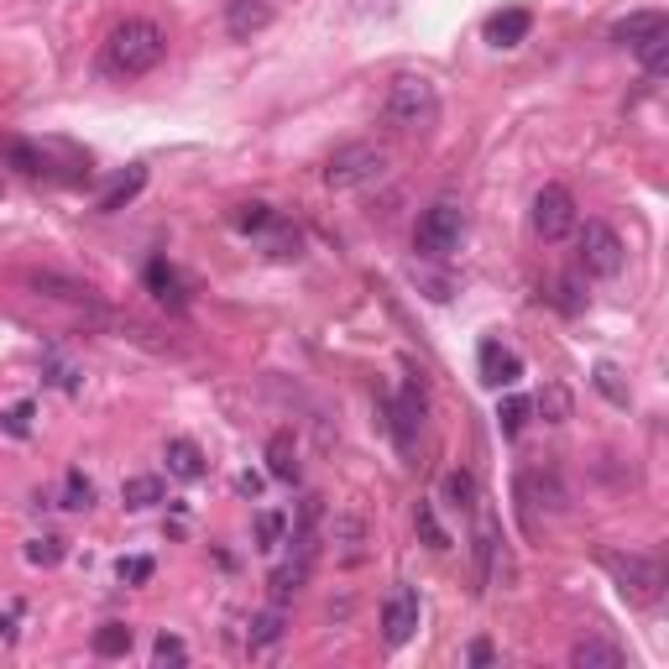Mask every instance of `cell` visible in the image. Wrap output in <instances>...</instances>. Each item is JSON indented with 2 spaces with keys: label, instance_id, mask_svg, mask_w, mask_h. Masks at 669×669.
<instances>
[{
  "label": "cell",
  "instance_id": "6da1fadb",
  "mask_svg": "<svg viewBox=\"0 0 669 669\" xmlns=\"http://www.w3.org/2000/svg\"><path fill=\"white\" fill-rule=\"evenodd\" d=\"M163 58H168V32L147 17H126L105 37L100 69L110 73V79H141V73H153Z\"/></svg>",
  "mask_w": 669,
  "mask_h": 669
},
{
  "label": "cell",
  "instance_id": "7a4b0ae2",
  "mask_svg": "<svg viewBox=\"0 0 669 669\" xmlns=\"http://www.w3.org/2000/svg\"><path fill=\"white\" fill-rule=\"evenodd\" d=\"M382 120L397 137H430L440 126V89L424 73H397L387 85V100H382Z\"/></svg>",
  "mask_w": 669,
  "mask_h": 669
},
{
  "label": "cell",
  "instance_id": "3957f363",
  "mask_svg": "<svg viewBox=\"0 0 669 669\" xmlns=\"http://www.w3.org/2000/svg\"><path fill=\"white\" fill-rule=\"evenodd\" d=\"M382 173H387V147H377V141H345V147H335L325 163V189L335 194H351V189H366V184H377Z\"/></svg>",
  "mask_w": 669,
  "mask_h": 669
},
{
  "label": "cell",
  "instance_id": "277c9868",
  "mask_svg": "<svg viewBox=\"0 0 669 669\" xmlns=\"http://www.w3.org/2000/svg\"><path fill=\"white\" fill-rule=\"evenodd\" d=\"M601 565H607V575L618 581L622 601H633V607H653V601L665 597V565H659L653 554L601 550Z\"/></svg>",
  "mask_w": 669,
  "mask_h": 669
},
{
  "label": "cell",
  "instance_id": "5b68a950",
  "mask_svg": "<svg viewBox=\"0 0 669 669\" xmlns=\"http://www.w3.org/2000/svg\"><path fill=\"white\" fill-rule=\"evenodd\" d=\"M461 236H465V215H461V205L440 199V205H430L424 215H419V225H413V252H419V257L445 262L450 252L461 246Z\"/></svg>",
  "mask_w": 669,
  "mask_h": 669
},
{
  "label": "cell",
  "instance_id": "8992f818",
  "mask_svg": "<svg viewBox=\"0 0 669 669\" xmlns=\"http://www.w3.org/2000/svg\"><path fill=\"white\" fill-rule=\"evenodd\" d=\"M575 246H581V267L591 277H618L622 273V236L607 220L575 225Z\"/></svg>",
  "mask_w": 669,
  "mask_h": 669
},
{
  "label": "cell",
  "instance_id": "52a82bcc",
  "mask_svg": "<svg viewBox=\"0 0 669 669\" xmlns=\"http://www.w3.org/2000/svg\"><path fill=\"white\" fill-rule=\"evenodd\" d=\"M575 225H581V215H575V194L565 184H544L533 194V230L544 240H565Z\"/></svg>",
  "mask_w": 669,
  "mask_h": 669
},
{
  "label": "cell",
  "instance_id": "ba28073f",
  "mask_svg": "<svg viewBox=\"0 0 669 669\" xmlns=\"http://www.w3.org/2000/svg\"><path fill=\"white\" fill-rule=\"evenodd\" d=\"M413 633H419V591L413 586H393L382 597V638H387V649H403Z\"/></svg>",
  "mask_w": 669,
  "mask_h": 669
},
{
  "label": "cell",
  "instance_id": "9c48e42d",
  "mask_svg": "<svg viewBox=\"0 0 669 669\" xmlns=\"http://www.w3.org/2000/svg\"><path fill=\"white\" fill-rule=\"evenodd\" d=\"M518 502H523V513H529V523H533V508L565 513L570 492H565V481L554 476V471H523V476H518Z\"/></svg>",
  "mask_w": 669,
  "mask_h": 669
},
{
  "label": "cell",
  "instance_id": "30bf717a",
  "mask_svg": "<svg viewBox=\"0 0 669 669\" xmlns=\"http://www.w3.org/2000/svg\"><path fill=\"white\" fill-rule=\"evenodd\" d=\"M277 21V0H225V32L236 42H252Z\"/></svg>",
  "mask_w": 669,
  "mask_h": 669
},
{
  "label": "cell",
  "instance_id": "8fae6325",
  "mask_svg": "<svg viewBox=\"0 0 669 669\" xmlns=\"http://www.w3.org/2000/svg\"><path fill=\"white\" fill-rule=\"evenodd\" d=\"M21 283L32 293H42V298H58V304H95V288H89V283L52 273V267H32V273H21Z\"/></svg>",
  "mask_w": 669,
  "mask_h": 669
},
{
  "label": "cell",
  "instance_id": "7c38bea8",
  "mask_svg": "<svg viewBox=\"0 0 669 669\" xmlns=\"http://www.w3.org/2000/svg\"><path fill=\"white\" fill-rule=\"evenodd\" d=\"M329 544H335V560H341V565H361V560H366V518L335 513V523H329Z\"/></svg>",
  "mask_w": 669,
  "mask_h": 669
},
{
  "label": "cell",
  "instance_id": "4fadbf2b",
  "mask_svg": "<svg viewBox=\"0 0 669 669\" xmlns=\"http://www.w3.org/2000/svg\"><path fill=\"white\" fill-rule=\"evenodd\" d=\"M419 430H424V393L419 387H403L397 393V403H393V434H397V445L403 450H413L419 445Z\"/></svg>",
  "mask_w": 669,
  "mask_h": 669
},
{
  "label": "cell",
  "instance_id": "5bb4252c",
  "mask_svg": "<svg viewBox=\"0 0 669 669\" xmlns=\"http://www.w3.org/2000/svg\"><path fill=\"white\" fill-rule=\"evenodd\" d=\"M570 665H575V669H622V665H628V653H622V643H612V638L591 633V638H581V643L570 649Z\"/></svg>",
  "mask_w": 669,
  "mask_h": 669
},
{
  "label": "cell",
  "instance_id": "9a60e30c",
  "mask_svg": "<svg viewBox=\"0 0 669 669\" xmlns=\"http://www.w3.org/2000/svg\"><path fill=\"white\" fill-rule=\"evenodd\" d=\"M518 377H523V361H518L508 345H498V341L481 345V382H486V387H513Z\"/></svg>",
  "mask_w": 669,
  "mask_h": 669
},
{
  "label": "cell",
  "instance_id": "2e32d148",
  "mask_svg": "<svg viewBox=\"0 0 669 669\" xmlns=\"http://www.w3.org/2000/svg\"><path fill=\"white\" fill-rule=\"evenodd\" d=\"M659 32H669L665 11H633L628 21H618V27H612V42H618V48H643V42H649V37H659Z\"/></svg>",
  "mask_w": 669,
  "mask_h": 669
},
{
  "label": "cell",
  "instance_id": "e0dca14e",
  "mask_svg": "<svg viewBox=\"0 0 669 669\" xmlns=\"http://www.w3.org/2000/svg\"><path fill=\"white\" fill-rule=\"evenodd\" d=\"M533 32V17L523 11V6H513V11H498V17H486V42L492 48H518L523 37Z\"/></svg>",
  "mask_w": 669,
  "mask_h": 669
},
{
  "label": "cell",
  "instance_id": "ac0fdd59",
  "mask_svg": "<svg viewBox=\"0 0 669 669\" xmlns=\"http://www.w3.org/2000/svg\"><path fill=\"white\" fill-rule=\"evenodd\" d=\"M147 288H153V298L157 304H168L173 314L189 309V288H184V277L173 273L168 262H153V267H147Z\"/></svg>",
  "mask_w": 669,
  "mask_h": 669
},
{
  "label": "cell",
  "instance_id": "d6986e66",
  "mask_svg": "<svg viewBox=\"0 0 669 669\" xmlns=\"http://www.w3.org/2000/svg\"><path fill=\"white\" fill-rule=\"evenodd\" d=\"M283 633H288V622H283V607H267V612H257V618L246 622V649L252 653H267V649H277L283 643Z\"/></svg>",
  "mask_w": 669,
  "mask_h": 669
},
{
  "label": "cell",
  "instance_id": "ffe728a7",
  "mask_svg": "<svg viewBox=\"0 0 669 669\" xmlns=\"http://www.w3.org/2000/svg\"><path fill=\"white\" fill-rule=\"evenodd\" d=\"M0 163H6V168H17V173H27V178H42V173L52 168L48 153H42V147H32V141H21V137L0 141Z\"/></svg>",
  "mask_w": 669,
  "mask_h": 669
},
{
  "label": "cell",
  "instance_id": "44dd1931",
  "mask_svg": "<svg viewBox=\"0 0 669 669\" xmlns=\"http://www.w3.org/2000/svg\"><path fill=\"white\" fill-rule=\"evenodd\" d=\"M163 461H168L173 481H199V476H205V450L194 445V440H168Z\"/></svg>",
  "mask_w": 669,
  "mask_h": 669
},
{
  "label": "cell",
  "instance_id": "7402d4cb",
  "mask_svg": "<svg viewBox=\"0 0 669 669\" xmlns=\"http://www.w3.org/2000/svg\"><path fill=\"white\" fill-rule=\"evenodd\" d=\"M141 189H147V168H141V163H131V168L120 173L116 184H110V189L100 194V215H116V209H126Z\"/></svg>",
  "mask_w": 669,
  "mask_h": 669
},
{
  "label": "cell",
  "instance_id": "603a6c76",
  "mask_svg": "<svg viewBox=\"0 0 669 669\" xmlns=\"http://www.w3.org/2000/svg\"><path fill=\"white\" fill-rule=\"evenodd\" d=\"M440 498H445V508H455V513H471L481 502V486L471 471H445V481H440Z\"/></svg>",
  "mask_w": 669,
  "mask_h": 669
},
{
  "label": "cell",
  "instance_id": "cb8c5ba5",
  "mask_svg": "<svg viewBox=\"0 0 669 669\" xmlns=\"http://www.w3.org/2000/svg\"><path fill=\"white\" fill-rule=\"evenodd\" d=\"M168 498V486H163V476H126L120 481V502H126V508H157V502Z\"/></svg>",
  "mask_w": 669,
  "mask_h": 669
},
{
  "label": "cell",
  "instance_id": "d4e9b609",
  "mask_svg": "<svg viewBox=\"0 0 669 669\" xmlns=\"http://www.w3.org/2000/svg\"><path fill=\"white\" fill-rule=\"evenodd\" d=\"M267 471H273L277 481H298V445H293L288 430L267 440Z\"/></svg>",
  "mask_w": 669,
  "mask_h": 669
},
{
  "label": "cell",
  "instance_id": "484cf974",
  "mask_svg": "<svg viewBox=\"0 0 669 669\" xmlns=\"http://www.w3.org/2000/svg\"><path fill=\"white\" fill-rule=\"evenodd\" d=\"M230 225H236L240 236H257V230H273L277 225V209L267 199H246V205L230 209Z\"/></svg>",
  "mask_w": 669,
  "mask_h": 669
},
{
  "label": "cell",
  "instance_id": "4316f807",
  "mask_svg": "<svg viewBox=\"0 0 669 669\" xmlns=\"http://www.w3.org/2000/svg\"><path fill=\"white\" fill-rule=\"evenodd\" d=\"M131 643H137V638H131L126 622H100V628H95V653H100V659H126Z\"/></svg>",
  "mask_w": 669,
  "mask_h": 669
},
{
  "label": "cell",
  "instance_id": "83f0119b",
  "mask_svg": "<svg viewBox=\"0 0 669 669\" xmlns=\"http://www.w3.org/2000/svg\"><path fill=\"white\" fill-rule=\"evenodd\" d=\"M413 529H419V539H424L430 550H450V533H445V523L434 518V502H419V508H413Z\"/></svg>",
  "mask_w": 669,
  "mask_h": 669
},
{
  "label": "cell",
  "instance_id": "f1b7e54d",
  "mask_svg": "<svg viewBox=\"0 0 669 669\" xmlns=\"http://www.w3.org/2000/svg\"><path fill=\"white\" fill-rule=\"evenodd\" d=\"M283 533H288V513H283V508H262L257 513V550L273 554L277 544H283Z\"/></svg>",
  "mask_w": 669,
  "mask_h": 669
},
{
  "label": "cell",
  "instance_id": "f546056e",
  "mask_svg": "<svg viewBox=\"0 0 669 669\" xmlns=\"http://www.w3.org/2000/svg\"><path fill=\"white\" fill-rule=\"evenodd\" d=\"M492 560H498V523L481 518V529H476V575L481 581H492Z\"/></svg>",
  "mask_w": 669,
  "mask_h": 669
},
{
  "label": "cell",
  "instance_id": "4dcf8cb0",
  "mask_svg": "<svg viewBox=\"0 0 669 669\" xmlns=\"http://www.w3.org/2000/svg\"><path fill=\"white\" fill-rule=\"evenodd\" d=\"M63 508H73V513L95 508V481H89L85 471H69V476H63Z\"/></svg>",
  "mask_w": 669,
  "mask_h": 669
},
{
  "label": "cell",
  "instance_id": "1f68e13d",
  "mask_svg": "<svg viewBox=\"0 0 669 669\" xmlns=\"http://www.w3.org/2000/svg\"><path fill=\"white\" fill-rule=\"evenodd\" d=\"M638 58H643V69L653 73V79H659V73L669 69V32H659V37H649V42H643V48H633Z\"/></svg>",
  "mask_w": 669,
  "mask_h": 669
},
{
  "label": "cell",
  "instance_id": "d6a6232c",
  "mask_svg": "<svg viewBox=\"0 0 669 669\" xmlns=\"http://www.w3.org/2000/svg\"><path fill=\"white\" fill-rule=\"evenodd\" d=\"M539 413H544L550 424H565L570 419V393L565 387H544V393H539Z\"/></svg>",
  "mask_w": 669,
  "mask_h": 669
},
{
  "label": "cell",
  "instance_id": "836d02e7",
  "mask_svg": "<svg viewBox=\"0 0 669 669\" xmlns=\"http://www.w3.org/2000/svg\"><path fill=\"white\" fill-rule=\"evenodd\" d=\"M32 403H11V409L0 413V430L6 434H17V440H27V434H32Z\"/></svg>",
  "mask_w": 669,
  "mask_h": 669
},
{
  "label": "cell",
  "instance_id": "e575fe53",
  "mask_svg": "<svg viewBox=\"0 0 669 669\" xmlns=\"http://www.w3.org/2000/svg\"><path fill=\"white\" fill-rule=\"evenodd\" d=\"M153 560L147 554H131V560H120L116 565V575H120V586H141V581H153Z\"/></svg>",
  "mask_w": 669,
  "mask_h": 669
},
{
  "label": "cell",
  "instance_id": "d590c367",
  "mask_svg": "<svg viewBox=\"0 0 669 669\" xmlns=\"http://www.w3.org/2000/svg\"><path fill=\"white\" fill-rule=\"evenodd\" d=\"M48 377H52V387L73 393V387H79V366H73V361H63L58 351H52V356H48Z\"/></svg>",
  "mask_w": 669,
  "mask_h": 669
},
{
  "label": "cell",
  "instance_id": "8d00e7d4",
  "mask_svg": "<svg viewBox=\"0 0 669 669\" xmlns=\"http://www.w3.org/2000/svg\"><path fill=\"white\" fill-rule=\"evenodd\" d=\"M27 560H32V565H58V560H63V539H32V544H27Z\"/></svg>",
  "mask_w": 669,
  "mask_h": 669
},
{
  "label": "cell",
  "instance_id": "74e56055",
  "mask_svg": "<svg viewBox=\"0 0 669 669\" xmlns=\"http://www.w3.org/2000/svg\"><path fill=\"white\" fill-rule=\"evenodd\" d=\"M523 419H529V403H523V397H508V403L498 409L502 434H518V430H523Z\"/></svg>",
  "mask_w": 669,
  "mask_h": 669
},
{
  "label": "cell",
  "instance_id": "f35d334b",
  "mask_svg": "<svg viewBox=\"0 0 669 669\" xmlns=\"http://www.w3.org/2000/svg\"><path fill=\"white\" fill-rule=\"evenodd\" d=\"M319 518H325V498H314V492H309V498L298 502V529H293V533H314V529H319Z\"/></svg>",
  "mask_w": 669,
  "mask_h": 669
},
{
  "label": "cell",
  "instance_id": "ab89813d",
  "mask_svg": "<svg viewBox=\"0 0 669 669\" xmlns=\"http://www.w3.org/2000/svg\"><path fill=\"white\" fill-rule=\"evenodd\" d=\"M153 659H157V665H184V659H189V649H184V638L163 633V638H157V649H153Z\"/></svg>",
  "mask_w": 669,
  "mask_h": 669
},
{
  "label": "cell",
  "instance_id": "60d3db41",
  "mask_svg": "<svg viewBox=\"0 0 669 669\" xmlns=\"http://www.w3.org/2000/svg\"><path fill=\"white\" fill-rule=\"evenodd\" d=\"M597 387L612 397V403H622V409H628V387L618 382V372H612V366H597Z\"/></svg>",
  "mask_w": 669,
  "mask_h": 669
},
{
  "label": "cell",
  "instance_id": "b9f144b4",
  "mask_svg": "<svg viewBox=\"0 0 669 669\" xmlns=\"http://www.w3.org/2000/svg\"><path fill=\"white\" fill-rule=\"evenodd\" d=\"M492 659H498V649H492L486 638H476V643H471V665H492Z\"/></svg>",
  "mask_w": 669,
  "mask_h": 669
},
{
  "label": "cell",
  "instance_id": "7bdbcfd3",
  "mask_svg": "<svg viewBox=\"0 0 669 669\" xmlns=\"http://www.w3.org/2000/svg\"><path fill=\"white\" fill-rule=\"evenodd\" d=\"M236 492H240V498H257V492H262V476H252V471H246V476L236 481Z\"/></svg>",
  "mask_w": 669,
  "mask_h": 669
},
{
  "label": "cell",
  "instance_id": "ee69618b",
  "mask_svg": "<svg viewBox=\"0 0 669 669\" xmlns=\"http://www.w3.org/2000/svg\"><path fill=\"white\" fill-rule=\"evenodd\" d=\"M0 194H6V189H0Z\"/></svg>",
  "mask_w": 669,
  "mask_h": 669
}]
</instances>
